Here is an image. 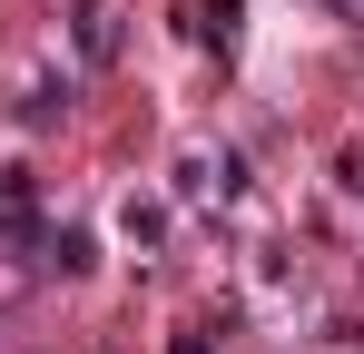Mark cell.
I'll list each match as a JSON object with an SVG mask.
<instances>
[{
    "label": "cell",
    "mask_w": 364,
    "mask_h": 354,
    "mask_svg": "<svg viewBox=\"0 0 364 354\" xmlns=\"http://www.w3.org/2000/svg\"><path fill=\"white\" fill-rule=\"evenodd\" d=\"M237 20H246V0H187V30L207 50H237Z\"/></svg>",
    "instance_id": "cell-1"
},
{
    "label": "cell",
    "mask_w": 364,
    "mask_h": 354,
    "mask_svg": "<svg viewBox=\"0 0 364 354\" xmlns=\"http://www.w3.org/2000/svg\"><path fill=\"white\" fill-rule=\"evenodd\" d=\"M79 59H89V69H99V59H119V10H109V0H89V10H79Z\"/></svg>",
    "instance_id": "cell-2"
},
{
    "label": "cell",
    "mask_w": 364,
    "mask_h": 354,
    "mask_svg": "<svg viewBox=\"0 0 364 354\" xmlns=\"http://www.w3.org/2000/svg\"><path fill=\"white\" fill-rule=\"evenodd\" d=\"M50 266H60V276H79V266H89V236L60 227V236H50Z\"/></svg>",
    "instance_id": "cell-3"
},
{
    "label": "cell",
    "mask_w": 364,
    "mask_h": 354,
    "mask_svg": "<svg viewBox=\"0 0 364 354\" xmlns=\"http://www.w3.org/2000/svg\"><path fill=\"white\" fill-rule=\"evenodd\" d=\"M178 354H207V325H187V335H178Z\"/></svg>",
    "instance_id": "cell-4"
}]
</instances>
